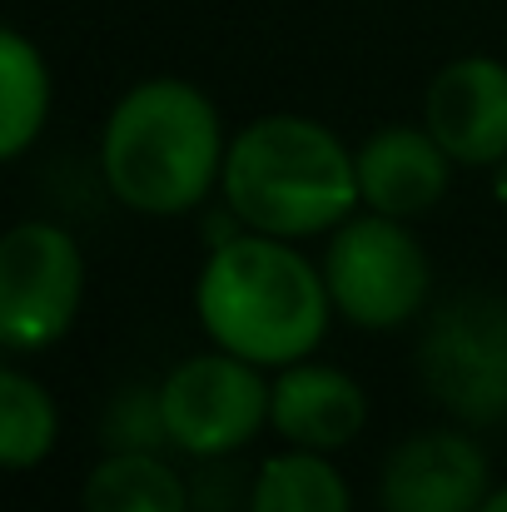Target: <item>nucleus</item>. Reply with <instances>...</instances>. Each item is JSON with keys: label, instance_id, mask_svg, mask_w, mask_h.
Masks as SVG:
<instances>
[{"label": "nucleus", "instance_id": "obj_1", "mask_svg": "<svg viewBox=\"0 0 507 512\" xmlns=\"http://www.w3.org/2000/svg\"><path fill=\"white\" fill-rule=\"evenodd\" d=\"M194 309L219 348L259 368H289L319 348L334 299L324 269L289 249V239L249 229L209 249L194 284Z\"/></svg>", "mask_w": 507, "mask_h": 512}, {"label": "nucleus", "instance_id": "obj_2", "mask_svg": "<svg viewBox=\"0 0 507 512\" xmlns=\"http://www.w3.org/2000/svg\"><path fill=\"white\" fill-rule=\"evenodd\" d=\"M224 130L214 100L189 80H145L100 130V174L135 214H189L224 179Z\"/></svg>", "mask_w": 507, "mask_h": 512}, {"label": "nucleus", "instance_id": "obj_3", "mask_svg": "<svg viewBox=\"0 0 507 512\" xmlns=\"http://www.w3.org/2000/svg\"><path fill=\"white\" fill-rule=\"evenodd\" d=\"M224 204L244 229L309 239L358 209V160L329 125L304 115H264L229 140Z\"/></svg>", "mask_w": 507, "mask_h": 512}, {"label": "nucleus", "instance_id": "obj_4", "mask_svg": "<svg viewBox=\"0 0 507 512\" xmlns=\"http://www.w3.org/2000/svg\"><path fill=\"white\" fill-rule=\"evenodd\" d=\"M413 363L423 393L458 423H507V299L468 289L438 304Z\"/></svg>", "mask_w": 507, "mask_h": 512}, {"label": "nucleus", "instance_id": "obj_5", "mask_svg": "<svg viewBox=\"0 0 507 512\" xmlns=\"http://www.w3.org/2000/svg\"><path fill=\"white\" fill-rule=\"evenodd\" d=\"M324 284L334 309L358 329H398L423 314L433 294L428 249L393 214H348L324 249Z\"/></svg>", "mask_w": 507, "mask_h": 512}, {"label": "nucleus", "instance_id": "obj_6", "mask_svg": "<svg viewBox=\"0 0 507 512\" xmlns=\"http://www.w3.org/2000/svg\"><path fill=\"white\" fill-rule=\"evenodd\" d=\"M85 299V259L60 224L25 219L0 239V343L10 358L45 353L70 334Z\"/></svg>", "mask_w": 507, "mask_h": 512}, {"label": "nucleus", "instance_id": "obj_7", "mask_svg": "<svg viewBox=\"0 0 507 512\" xmlns=\"http://www.w3.org/2000/svg\"><path fill=\"white\" fill-rule=\"evenodd\" d=\"M269 403H274V383L259 373V363L229 348L184 358L160 383L165 433L189 458L239 453L269 423Z\"/></svg>", "mask_w": 507, "mask_h": 512}, {"label": "nucleus", "instance_id": "obj_8", "mask_svg": "<svg viewBox=\"0 0 507 512\" xmlns=\"http://www.w3.org/2000/svg\"><path fill=\"white\" fill-rule=\"evenodd\" d=\"M423 125L453 165L488 170L507 160V65L498 55H458L423 90Z\"/></svg>", "mask_w": 507, "mask_h": 512}, {"label": "nucleus", "instance_id": "obj_9", "mask_svg": "<svg viewBox=\"0 0 507 512\" xmlns=\"http://www.w3.org/2000/svg\"><path fill=\"white\" fill-rule=\"evenodd\" d=\"M488 493V453L458 428L403 438L378 478L383 512H478Z\"/></svg>", "mask_w": 507, "mask_h": 512}, {"label": "nucleus", "instance_id": "obj_10", "mask_svg": "<svg viewBox=\"0 0 507 512\" xmlns=\"http://www.w3.org/2000/svg\"><path fill=\"white\" fill-rule=\"evenodd\" d=\"M368 423V398L358 378H348L334 363H289L274 378L269 428L309 453H338L348 448Z\"/></svg>", "mask_w": 507, "mask_h": 512}, {"label": "nucleus", "instance_id": "obj_11", "mask_svg": "<svg viewBox=\"0 0 507 512\" xmlns=\"http://www.w3.org/2000/svg\"><path fill=\"white\" fill-rule=\"evenodd\" d=\"M358 194L373 214L413 219L448 194L453 155L428 135V125H388L358 145Z\"/></svg>", "mask_w": 507, "mask_h": 512}, {"label": "nucleus", "instance_id": "obj_12", "mask_svg": "<svg viewBox=\"0 0 507 512\" xmlns=\"http://www.w3.org/2000/svg\"><path fill=\"white\" fill-rule=\"evenodd\" d=\"M85 512H189V488L184 478L160 463L150 448H110L85 488H80Z\"/></svg>", "mask_w": 507, "mask_h": 512}, {"label": "nucleus", "instance_id": "obj_13", "mask_svg": "<svg viewBox=\"0 0 507 512\" xmlns=\"http://www.w3.org/2000/svg\"><path fill=\"white\" fill-rule=\"evenodd\" d=\"M50 120L45 55L15 30H0V160H20Z\"/></svg>", "mask_w": 507, "mask_h": 512}, {"label": "nucleus", "instance_id": "obj_14", "mask_svg": "<svg viewBox=\"0 0 507 512\" xmlns=\"http://www.w3.org/2000/svg\"><path fill=\"white\" fill-rule=\"evenodd\" d=\"M249 512H353V498L343 473L324 453L294 448L259 463L249 488Z\"/></svg>", "mask_w": 507, "mask_h": 512}, {"label": "nucleus", "instance_id": "obj_15", "mask_svg": "<svg viewBox=\"0 0 507 512\" xmlns=\"http://www.w3.org/2000/svg\"><path fill=\"white\" fill-rule=\"evenodd\" d=\"M60 438L55 398L15 363L0 368V463L10 473H30L50 458Z\"/></svg>", "mask_w": 507, "mask_h": 512}, {"label": "nucleus", "instance_id": "obj_16", "mask_svg": "<svg viewBox=\"0 0 507 512\" xmlns=\"http://www.w3.org/2000/svg\"><path fill=\"white\" fill-rule=\"evenodd\" d=\"M478 512H507V488H498V493H488V503Z\"/></svg>", "mask_w": 507, "mask_h": 512}, {"label": "nucleus", "instance_id": "obj_17", "mask_svg": "<svg viewBox=\"0 0 507 512\" xmlns=\"http://www.w3.org/2000/svg\"><path fill=\"white\" fill-rule=\"evenodd\" d=\"M498 199H503V204H507V160H503V165H498Z\"/></svg>", "mask_w": 507, "mask_h": 512}]
</instances>
